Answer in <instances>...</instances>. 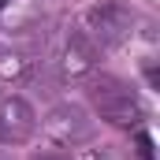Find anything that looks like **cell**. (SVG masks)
Instances as JSON below:
<instances>
[{
	"instance_id": "cell-3",
	"label": "cell",
	"mask_w": 160,
	"mask_h": 160,
	"mask_svg": "<svg viewBox=\"0 0 160 160\" xmlns=\"http://www.w3.org/2000/svg\"><path fill=\"white\" fill-rule=\"evenodd\" d=\"M45 134H48V142H56V145H63V149H75L82 142H89L93 138V119H89V112L75 104V101H60L48 116H45Z\"/></svg>"
},
{
	"instance_id": "cell-5",
	"label": "cell",
	"mask_w": 160,
	"mask_h": 160,
	"mask_svg": "<svg viewBox=\"0 0 160 160\" xmlns=\"http://www.w3.org/2000/svg\"><path fill=\"white\" fill-rule=\"evenodd\" d=\"M56 67H60L63 78H86V75H93V67H97V45L86 38L82 30L67 34L63 48H60Z\"/></svg>"
},
{
	"instance_id": "cell-2",
	"label": "cell",
	"mask_w": 160,
	"mask_h": 160,
	"mask_svg": "<svg viewBox=\"0 0 160 160\" xmlns=\"http://www.w3.org/2000/svg\"><path fill=\"white\" fill-rule=\"evenodd\" d=\"M82 34L93 45H104V48L123 45L134 34V11L127 4H119V0H104V4H97V8L86 11V30Z\"/></svg>"
},
{
	"instance_id": "cell-9",
	"label": "cell",
	"mask_w": 160,
	"mask_h": 160,
	"mask_svg": "<svg viewBox=\"0 0 160 160\" xmlns=\"http://www.w3.org/2000/svg\"><path fill=\"white\" fill-rule=\"evenodd\" d=\"M0 11H4V0H0Z\"/></svg>"
},
{
	"instance_id": "cell-6",
	"label": "cell",
	"mask_w": 160,
	"mask_h": 160,
	"mask_svg": "<svg viewBox=\"0 0 160 160\" xmlns=\"http://www.w3.org/2000/svg\"><path fill=\"white\" fill-rule=\"evenodd\" d=\"M0 75H4V78H22V75H26V60H19L15 52L0 48Z\"/></svg>"
},
{
	"instance_id": "cell-7",
	"label": "cell",
	"mask_w": 160,
	"mask_h": 160,
	"mask_svg": "<svg viewBox=\"0 0 160 160\" xmlns=\"http://www.w3.org/2000/svg\"><path fill=\"white\" fill-rule=\"evenodd\" d=\"M138 157L142 160H153V138L145 130H138Z\"/></svg>"
},
{
	"instance_id": "cell-1",
	"label": "cell",
	"mask_w": 160,
	"mask_h": 160,
	"mask_svg": "<svg viewBox=\"0 0 160 160\" xmlns=\"http://www.w3.org/2000/svg\"><path fill=\"white\" fill-rule=\"evenodd\" d=\"M86 93H89L93 108L101 112V119L112 127H142L145 123V104L130 82L116 78V75H93Z\"/></svg>"
},
{
	"instance_id": "cell-8",
	"label": "cell",
	"mask_w": 160,
	"mask_h": 160,
	"mask_svg": "<svg viewBox=\"0 0 160 160\" xmlns=\"http://www.w3.org/2000/svg\"><path fill=\"white\" fill-rule=\"evenodd\" d=\"M34 160H71L67 153H41V157H34Z\"/></svg>"
},
{
	"instance_id": "cell-4",
	"label": "cell",
	"mask_w": 160,
	"mask_h": 160,
	"mask_svg": "<svg viewBox=\"0 0 160 160\" xmlns=\"http://www.w3.org/2000/svg\"><path fill=\"white\" fill-rule=\"evenodd\" d=\"M38 130V112L26 97H4L0 101V145H22Z\"/></svg>"
}]
</instances>
